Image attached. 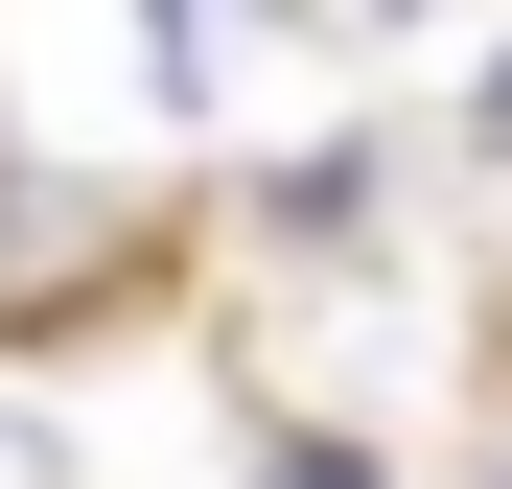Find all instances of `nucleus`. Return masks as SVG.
Returning <instances> with one entry per match:
<instances>
[{"label":"nucleus","instance_id":"obj_1","mask_svg":"<svg viewBox=\"0 0 512 489\" xmlns=\"http://www.w3.org/2000/svg\"><path fill=\"white\" fill-rule=\"evenodd\" d=\"M256 489H396L373 443H326V420H280V443H256Z\"/></svg>","mask_w":512,"mask_h":489},{"label":"nucleus","instance_id":"obj_2","mask_svg":"<svg viewBox=\"0 0 512 489\" xmlns=\"http://www.w3.org/2000/svg\"><path fill=\"white\" fill-rule=\"evenodd\" d=\"M489 489H512V466H489Z\"/></svg>","mask_w":512,"mask_h":489}]
</instances>
